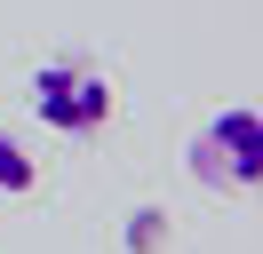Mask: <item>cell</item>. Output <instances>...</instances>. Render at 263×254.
<instances>
[{"label": "cell", "instance_id": "6da1fadb", "mask_svg": "<svg viewBox=\"0 0 263 254\" xmlns=\"http://www.w3.org/2000/svg\"><path fill=\"white\" fill-rule=\"evenodd\" d=\"M24 95H32V111L56 127V135H96V127H112V111H120L112 72H96L88 56H48V64H32Z\"/></svg>", "mask_w": 263, "mask_h": 254}, {"label": "cell", "instance_id": "7a4b0ae2", "mask_svg": "<svg viewBox=\"0 0 263 254\" xmlns=\"http://www.w3.org/2000/svg\"><path fill=\"white\" fill-rule=\"evenodd\" d=\"M183 159H192V175L208 190L255 199V183H263V119H255V103H223L192 143H183Z\"/></svg>", "mask_w": 263, "mask_h": 254}, {"label": "cell", "instance_id": "3957f363", "mask_svg": "<svg viewBox=\"0 0 263 254\" xmlns=\"http://www.w3.org/2000/svg\"><path fill=\"white\" fill-rule=\"evenodd\" d=\"M24 190H40V159L16 143V127H0V199H24Z\"/></svg>", "mask_w": 263, "mask_h": 254}]
</instances>
